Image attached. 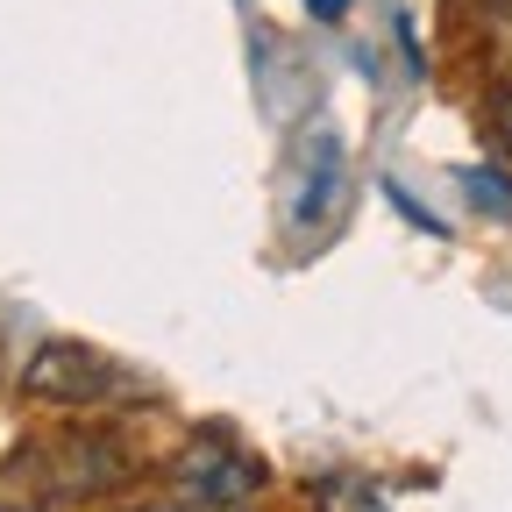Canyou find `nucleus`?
Returning <instances> with one entry per match:
<instances>
[{
  "instance_id": "nucleus-7",
  "label": "nucleus",
  "mask_w": 512,
  "mask_h": 512,
  "mask_svg": "<svg viewBox=\"0 0 512 512\" xmlns=\"http://www.w3.org/2000/svg\"><path fill=\"white\" fill-rule=\"evenodd\" d=\"M136 512H200V505H185V498H171V505H136Z\"/></svg>"
},
{
  "instance_id": "nucleus-6",
  "label": "nucleus",
  "mask_w": 512,
  "mask_h": 512,
  "mask_svg": "<svg viewBox=\"0 0 512 512\" xmlns=\"http://www.w3.org/2000/svg\"><path fill=\"white\" fill-rule=\"evenodd\" d=\"M306 8H313L320 22H342V15H349V0H306Z\"/></svg>"
},
{
  "instance_id": "nucleus-1",
  "label": "nucleus",
  "mask_w": 512,
  "mask_h": 512,
  "mask_svg": "<svg viewBox=\"0 0 512 512\" xmlns=\"http://www.w3.org/2000/svg\"><path fill=\"white\" fill-rule=\"evenodd\" d=\"M29 399H50V406H114V399H143V384L128 377L114 356L86 349V342H43L22 370Z\"/></svg>"
},
{
  "instance_id": "nucleus-3",
  "label": "nucleus",
  "mask_w": 512,
  "mask_h": 512,
  "mask_svg": "<svg viewBox=\"0 0 512 512\" xmlns=\"http://www.w3.org/2000/svg\"><path fill=\"white\" fill-rule=\"evenodd\" d=\"M22 470H36L43 498H93V491H114L128 477V448L114 434H57V441L29 448Z\"/></svg>"
},
{
  "instance_id": "nucleus-5",
  "label": "nucleus",
  "mask_w": 512,
  "mask_h": 512,
  "mask_svg": "<svg viewBox=\"0 0 512 512\" xmlns=\"http://www.w3.org/2000/svg\"><path fill=\"white\" fill-rule=\"evenodd\" d=\"M463 192H470V200H484V214H512V185L491 178V171H463Z\"/></svg>"
},
{
  "instance_id": "nucleus-4",
  "label": "nucleus",
  "mask_w": 512,
  "mask_h": 512,
  "mask_svg": "<svg viewBox=\"0 0 512 512\" xmlns=\"http://www.w3.org/2000/svg\"><path fill=\"white\" fill-rule=\"evenodd\" d=\"M342 192H349V150H342L335 128H313V136L292 150V192H285L292 228H320L342 207Z\"/></svg>"
},
{
  "instance_id": "nucleus-2",
  "label": "nucleus",
  "mask_w": 512,
  "mask_h": 512,
  "mask_svg": "<svg viewBox=\"0 0 512 512\" xmlns=\"http://www.w3.org/2000/svg\"><path fill=\"white\" fill-rule=\"evenodd\" d=\"M171 484H178L185 505H200V512H235V505H249L256 491H264V463H256L235 434H214L207 427V434L185 441Z\"/></svg>"
}]
</instances>
